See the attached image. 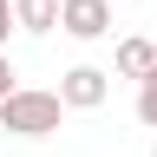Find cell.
<instances>
[{
  "instance_id": "6da1fadb",
  "label": "cell",
  "mask_w": 157,
  "mask_h": 157,
  "mask_svg": "<svg viewBox=\"0 0 157 157\" xmlns=\"http://www.w3.org/2000/svg\"><path fill=\"white\" fill-rule=\"evenodd\" d=\"M59 118H66V98H59V92L20 85L7 105H0V131H13V137H52Z\"/></svg>"
},
{
  "instance_id": "7a4b0ae2",
  "label": "cell",
  "mask_w": 157,
  "mask_h": 157,
  "mask_svg": "<svg viewBox=\"0 0 157 157\" xmlns=\"http://www.w3.org/2000/svg\"><path fill=\"white\" fill-rule=\"evenodd\" d=\"M111 78H118V72H105V66H66V72H59L66 111H98V105L111 98Z\"/></svg>"
},
{
  "instance_id": "3957f363",
  "label": "cell",
  "mask_w": 157,
  "mask_h": 157,
  "mask_svg": "<svg viewBox=\"0 0 157 157\" xmlns=\"http://www.w3.org/2000/svg\"><path fill=\"white\" fill-rule=\"evenodd\" d=\"M59 33H72V39H105L111 33V0H66V13H59Z\"/></svg>"
},
{
  "instance_id": "277c9868",
  "label": "cell",
  "mask_w": 157,
  "mask_h": 157,
  "mask_svg": "<svg viewBox=\"0 0 157 157\" xmlns=\"http://www.w3.org/2000/svg\"><path fill=\"white\" fill-rule=\"evenodd\" d=\"M111 72H118V78H151V72H157V39H144V33L118 39V52H111Z\"/></svg>"
},
{
  "instance_id": "5b68a950",
  "label": "cell",
  "mask_w": 157,
  "mask_h": 157,
  "mask_svg": "<svg viewBox=\"0 0 157 157\" xmlns=\"http://www.w3.org/2000/svg\"><path fill=\"white\" fill-rule=\"evenodd\" d=\"M13 13H20V33H52L66 0H13Z\"/></svg>"
},
{
  "instance_id": "8992f818",
  "label": "cell",
  "mask_w": 157,
  "mask_h": 157,
  "mask_svg": "<svg viewBox=\"0 0 157 157\" xmlns=\"http://www.w3.org/2000/svg\"><path fill=\"white\" fill-rule=\"evenodd\" d=\"M137 124H151V131H157V72H151V78H137Z\"/></svg>"
},
{
  "instance_id": "52a82bcc",
  "label": "cell",
  "mask_w": 157,
  "mask_h": 157,
  "mask_svg": "<svg viewBox=\"0 0 157 157\" xmlns=\"http://www.w3.org/2000/svg\"><path fill=\"white\" fill-rule=\"evenodd\" d=\"M13 92H20V72H13V59H7V52H0V105H7V98H13Z\"/></svg>"
},
{
  "instance_id": "ba28073f",
  "label": "cell",
  "mask_w": 157,
  "mask_h": 157,
  "mask_svg": "<svg viewBox=\"0 0 157 157\" xmlns=\"http://www.w3.org/2000/svg\"><path fill=\"white\" fill-rule=\"evenodd\" d=\"M7 33H20V13H13V0H0V52H7Z\"/></svg>"
},
{
  "instance_id": "9c48e42d",
  "label": "cell",
  "mask_w": 157,
  "mask_h": 157,
  "mask_svg": "<svg viewBox=\"0 0 157 157\" xmlns=\"http://www.w3.org/2000/svg\"><path fill=\"white\" fill-rule=\"evenodd\" d=\"M151 157H157V144H151Z\"/></svg>"
}]
</instances>
